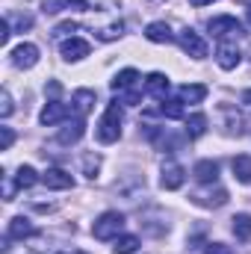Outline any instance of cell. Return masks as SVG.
I'll list each match as a JSON object with an SVG mask.
<instances>
[{"label": "cell", "mask_w": 251, "mask_h": 254, "mask_svg": "<svg viewBox=\"0 0 251 254\" xmlns=\"http://www.w3.org/2000/svg\"><path fill=\"white\" fill-rule=\"evenodd\" d=\"M204 254H234L225 243H207V249H204Z\"/></svg>", "instance_id": "cell-34"}, {"label": "cell", "mask_w": 251, "mask_h": 254, "mask_svg": "<svg viewBox=\"0 0 251 254\" xmlns=\"http://www.w3.org/2000/svg\"><path fill=\"white\" fill-rule=\"evenodd\" d=\"M92 107H95V92H92V89H77V92H74V110H77V116H80V119L89 116Z\"/></svg>", "instance_id": "cell-18"}, {"label": "cell", "mask_w": 251, "mask_h": 254, "mask_svg": "<svg viewBox=\"0 0 251 254\" xmlns=\"http://www.w3.org/2000/svg\"><path fill=\"white\" fill-rule=\"evenodd\" d=\"M145 39L154 42V45H169L175 36H172V27H169L166 21H154V24L145 27Z\"/></svg>", "instance_id": "cell-11"}, {"label": "cell", "mask_w": 251, "mask_h": 254, "mask_svg": "<svg viewBox=\"0 0 251 254\" xmlns=\"http://www.w3.org/2000/svg\"><path fill=\"white\" fill-rule=\"evenodd\" d=\"M178 42H181V48L187 51L192 60H204V57H207V42H204L192 27H187V30L181 33V39H178Z\"/></svg>", "instance_id": "cell-6"}, {"label": "cell", "mask_w": 251, "mask_h": 254, "mask_svg": "<svg viewBox=\"0 0 251 254\" xmlns=\"http://www.w3.org/2000/svg\"><path fill=\"white\" fill-rule=\"evenodd\" d=\"M42 184L48 190H74V178L65 172V169H48L42 175Z\"/></svg>", "instance_id": "cell-10"}, {"label": "cell", "mask_w": 251, "mask_h": 254, "mask_svg": "<svg viewBox=\"0 0 251 254\" xmlns=\"http://www.w3.org/2000/svg\"><path fill=\"white\" fill-rule=\"evenodd\" d=\"M192 175H195L198 184H216V178H219V163H216V160H201V163H195Z\"/></svg>", "instance_id": "cell-15"}, {"label": "cell", "mask_w": 251, "mask_h": 254, "mask_svg": "<svg viewBox=\"0 0 251 254\" xmlns=\"http://www.w3.org/2000/svg\"><path fill=\"white\" fill-rule=\"evenodd\" d=\"M136 249H139V240H136L133 234L119 237V240H116V246H113V252H116V254H133Z\"/></svg>", "instance_id": "cell-25"}, {"label": "cell", "mask_w": 251, "mask_h": 254, "mask_svg": "<svg viewBox=\"0 0 251 254\" xmlns=\"http://www.w3.org/2000/svg\"><path fill=\"white\" fill-rule=\"evenodd\" d=\"M145 133H148L151 139H160V133H157L151 125H148V130H145ZM163 148H166V151H175V148H178V142H172V136H166V139H163Z\"/></svg>", "instance_id": "cell-33"}, {"label": "cell", "mask_w": 251, "mask_h": 254, "mask_svg": "<svg viewBox=\"0 0 251 254\" xmlns=\"http://www.w3.org/2000/svg\"><path fill=\"white\" fill-rule=\"evenodd\" d=\"M222 113L228 116V127H225V130H228L231 136H234V133H243V119H240L231 107H222Z\"/></svg>", "instance_id": "cell-28"}, {"label": "cell", "mask_w": 251, "mask_h": 254, "mask_svg": "<svg viewBox=\"0 0 251 254\" xmlns=\"http://www.w3.org/2000/svg\"><path fill=\"white\" fill-rule=\"evenodd\" d=\"M178 98H181L184 104H201V101L207 98V86H201V83H187V86H181Z\"/></svg>", "instance_id": "cell-19"}, {"label": "cell", "mask_w": 251, "mask_h": 254, "mask_svg": "<svg viewBox=\"0 0 251 254\" xmlns=\"http://www.w3.org/2000/svg\"><path fill=\"white\" fill-rule=\"evenodd\" d=\"M77 254H83V252H77Z\"/></svg>", "instance_id": "cell-41"}, {"label": "cell", "mask_w": 251, "mask_h": 254, "mask_svg": "<svg viewBox=\"0 0 251 254\" xmlns=\"http://www.w3.org/2000/svg\"><path fill=\"white\" fill-rule=\"evenodd\" d=\"M136 83H139V71H136V68H125V71L116 74V80H113L110 86H113V92L125 95V92H130V89H136Z\"/></svg>", "instance_id": "cell-16"}, {"label": "cell", "mask_w": 251, "mask_h": 254, "mask_svg": "<svg viewBox=\"0 0 251 254\" xmlns=\"http://www.w3.org/2000/svg\"><path fill=\"white\" fill-rule=\"evenodd\" d=\"M160 113L166 116V119H184V101L181 98H163V104H160Z\"/></svg>", "instance_id": "cell-23"}, {"label": "cell", "mask_w": 251, "mask_h": 254, "mask_svg": "<svg viewBox=\"0 0 251 254\" xmlns=\"http://www.w3.org/2000/svg\"><path fill=\"white\" fill-rule=\"evenodd\" d=\"M42 9H45L48 15L63 12V9H68V0H42Z\"/></svg>", "instance_id": "cell-30"}, {"label": "cell", "mask_w": 251, "mask_h": 254, "mask_svg": "<svg viewBox=\"0 0 251 254\" xmlns=\"http://www.w3.org/2000/svg\"><path fill=\"white\" fill-rule=\"evenodd\" d=\"M192 201L198 207H222V204H228V192L222 190V187H216V190H210V192H195Z\"/></svg>", "instance_id": "cell-13"}, {"label": "cell", "mask_w": 251, "mask_h": 254, "mask_svg": "<svg viewBox=\"0 0 251 254\" xmlns=\"http://www.w3.org/2000/svg\"><path fill=\"white\" fill-rule=\"evenodd\" d=\"M12 142H15L12 127H0V151H9V148H12Z\"/></svg>", "instance_id": "cell-31"}, {"label": "cell", "mask_w": 251, "mask_h": 254, "mask_svg": "<svg viewBox=\"0 0 251 254\" xmlns=\"http://www.w3.org/2000/svg\"><path fill=\"white\" fill-rule=\"evenodd\" d=\"M98 169H101V157L98 154H86L83 157V172H86V178H98Z\"/></svg>", "instance_id": "cell-27"}, {"label": "cell", "mask_w": 251, "mask_h": 254, "mask_svg": "<svg viewBox=\"0 0 251 254\" xmlns=\"http://www.w3.org/2000/svg\"><path fill=\"white\" fill-rule=\"evenodd\" d=\"M207 30H210L216 39H234V36H243V24H240L234 15L210 18V21H207Z\"/></svg>", "instance_id": "cell-3"}, {"label": "cell", "mask_w": 251, "mask_h": 254, "mask_svg": "<svg viewBox=\"0 0 251 254\" xmlns=\"http://www.w3.org/2000/svg\"><path fill=\"white\" fill-rule=\"evenodd\" d=\"M231 169H234V178H237L240 184H251V157H246V154L234 157Z\"/></svg>", "instance_id": "cell-20"}, {"label": "cell", "mask_w": 251, "mask_h": 254, "mask_svg": "<svg viewBox=\"0 0 251 254\" xmlns=\"http://www.w3.org/2000/svg\"><path fill=\"white\" fill-rule=\"evenodd\" d=\"M216 63L222 71H234L237 65L243 63V54L237 51V45H231V42H222L219 48H216Z\"/></svg>", "instance_id": "cell-8"}, {"label": "cell", "mask_w": 251, "mask_h": 254, "mask_svg": "<svg viewBox=\"0 0 251 254\" xmlns=\"http://www.w3.org/2000/svg\"><path fill=\"white\" fill-rule=\"evenodd\" d=\"M243 104H249V107H251V89H249V92H243Z\"/></svg>", "instance_id": "cell-38"}, {"label": "cell", "mask_w": 251, "mask_h": 254, "mask_svg": "<svg viewBox=\"0 0 251 254\" xmlns=\"http://www.w3.org/2000/svg\"><path fill=\"white\" fill-rule=\"evenodd\" d=\"M249 24H251V6H249Z\"/></svg>", "instance_id": "cell-39"}, {"label": "cell", "mask_w": 251, "mask_h": 254, "mask_svg": "<svg viewBox=\"0 0 251 254\" xmlns=\"http://www.w3.org/2000/svg\"><path fill=\"white\" fill-rule=\"evenodd\" d=\"M122 33H125V21H113L110 27L98 30V39H101V42H113V39H119Z\"/></svg>", "instance_id": "cell-26"}, {"label": "cell", "mask_w": 251, "mask_h": 254, "mask_svg": "<svg viewBox=\"0 0 251 254\" xmlns=\"http://www.w3.org/2000/svg\"><path fill=\"white\" fill-rule=\"evenodd\" d=\"M145 92L163 101V98L169 95V77H166V74H160V71L148 74V77H145Z\"/></svg>", "instance_id": "cell-14"}, {"label": "cell", "mask_w": 251, "mask_h": 254, "mask_svg": "<svg viewBox=\"0 0 251 254\" xmlns=\"http://www.w3.org/2000/svg\"><path fill=\"white\" fill-rule=\"evenodd\" d=\"M65 119H68V107H65L63 101H48L45 110H42V116H39V122L45 127H54V125H60V122H65Z\"/></svg>", "instance_id": "cell-9"}, {"label": "cell", "mask_w": 251, "mask_h": 254, "mask_svg": "<svg viewBox=\"0 0 251 254\" xmlns=\"http://www.w3.org/2000/svg\"><path fill=\"white\" fill-rule=\"evenodd\" d=\"M122 228H125V216H122L119 210H107V213H101V216L95 219L92 237H95V240H119Z\"/></svg>", "instance_id": "cell-2"}, {"label": "cell", "mask_w": 251, "mask_h": 254, "mask_svg": "<svg viewBox=\"0 0 251 254\" xmlns=\"http://www.w3.org/2000/svg\"><path fill=\"white\" fill-rule=\"evenodd\" d=\"M207 133V116L204 113H192L187 119V136L189 139H201Z\"/></svg>", "instance_id": "cell-21"}, {"label": "cell", "mask_w": 251, "mask_h": 254, "mask_svg": "<svg viewBox=\"0 0 251 254\" xmlns=\"http://www.w3.org/2000/svg\"><path fill=\"white\" fill-rule=\"evenodd\" d=\"M12 110H15V107H12V95L3 89V92H0V116H3V119H9V116H12Z\"/></svg>", "instance_id": "cell-29"}, {"label": "cell", "mask_w": 251, "mask_h": 254, "mask_svg": "<svg viewBox=\"0 0 251 254\" xmlns=\"http://www.w3.org/2000/svg\"><path fill=\"white\" fill-rule=\"evenodd\" d=\"M192 6H207V3H216V0H189Z\"/></svg>", "instance_id": "cell-37"}, {"label": "cell", "mask_w": 251, "mask_h": 254, "mask_svg": "<svg viewBox=\"0 0 251 254\" xmlns=\"http://www.w3.org/2000/svg\"><path fill=\"white\" fill-rule=\"evenodd\" d=\"M36 181H39V175H36V169H33V166H21V169H18V175H15L18 190H30Z\"/></svg>", "instance_id": "cell-24"}, {"label": "cell", "mask_w": 251, "mask_h": 254, "mask_svg": "<svg viewBox=\"0 0 251 254\" xmlns=\"http://www.w3.org/2000/svg\"><path fill=\"white\" fill-rule=\"evenodd\" d=\"M74 30H77V21H63L60 27H54V36H57V39H63V36H71Z\"/></svg>", "instance_id": "cell-32"}, {"label": "cell", "mask_w": 251, "mask_h": 254, "mask_svg": "<svg viewBox=\"0 0 251 254\" xmlns=\"http://www.w3.org/2000/svg\"><path fill=\"white\" fill-rule=\"evenodd\" d=\"M12 65L15 68H33V65L39 63V48L36 45H30V42H24V45H18V48H12Z\"/></svg>", "instance_id": "cell-7"}, {"label": "cell", "mask_w": 251, "mask_h": 254, "mask_svg": "<svg viewBox=\"0 0 251 254\" xmlns=\"http://www.w3.org/2000/svg\"><path fill=\"white\" fill-rule=\"evenodd\" d=\"M122 101H113L110 107H107V113H104V119L98 122V142H104V145H113V142H119V136H122V107H119Z\"/></svg>", "instance_id": "cell-1"}, {"label": "cell", "mask_w": 251, "mask_h": 254, "mask_svg": "<svg viewBox=\"0 0 251 254\" xmlns=\"http://www.w3.org/2000/svg\"><path fill=\"white\" fill-rule=\"evenodd\" d=\"M184 181H187V172H184V166L181 163H163V172H160V187L169 192L181 190L184 187Z\"/></svg>", "instance_id": "cell-4"}, {"label": "cell", "mask_w": 251, "mask_h": 254, "mask_svg": "<svg viewBox=\"0 0 251 254\" xmlns=\"http://www.w3.org/2000/svg\"><path fill=\"white\" fill-rule=\"evenodd\" d=\"M231 222H234V237L237 240H243V243L251 240V216L249 213H237Z\"/></svg>", "instance_id": "cell-22"}, {"label": "cell", "mask_w": 251, "mask_h": 254, "mask_svg": "<svg viewBox=\"0 0 251 254\" xmlns=\"http://www.w3.org/2000/svg\"><path fill=\"white\" fill-rule=\"evenodd\" d=\"M122 101H125V104H139V101H142V95H139V89H130V92L122 95Z\"/></svg>", "instance_id": "cell-36"}, {"label": "cell", "mask_w": 251, "mask_h": 254, "mask_svg": "<svg viewBox=\"0 0 251 254\" xmlns=\"http://www.w3.org/2000/svg\"><path fill=\"white\" fill-rule=\"evenodd\" d=\"M249 6H251V0H249Z\"/></svg>", "instance_id": "cell-40"}, {"label": "cell", "mask_w": 251, "mask_h": 254, "mask_svg": "<svg viewBox=\"0 0 251 254\" xmlns=\"http://www.w3.org/2000/svg\"><path fill=\"white\" fill-rule=\"evenodd\" d=\"M83 133H86V122H83V119H74V122H68V125L60 130L57 142H60V145H74V142L83 139Z\"/></svg>", "instance_id": "cell-12"}, {"label": "cell", "mask_w": 251, "mask_h": 254, "mask_svg": "<svg viewBox=\"0 0 251 254\" xmlns=\"http://www.w3.org/2000/svg\"><path fill=\"white\" fill-rule=\"evenodd\" d=\"M89 42L86 39H77V36H71V39H65L63 45H60V54H63L65 63H80V60H86L89 57Z\"/></svg>", "instance_id": "cell-5"}, {"label": "cell", "mask_w": 251, "mask_h": 254, "mask_svg": "<svg viewBox=\"0 0 251 254\" xmlns=\"http://www.w3.org/2000/svg\"><path fill=\"white\" fill-rule=\"evenodd\" d=\"M9 39H12V27H9V21H3L0 24V45H9Z\"/></svg>", "instance_id": "cell-35"}, {"label": "cell", "mask_w": 251, "mask_h": 254, "mask_svg": "<svg viewBox=\"0 0 251 254\" xmlns=\"http://www.w3.org/2000/svg\"><path fill=\"white\" fill-rule=\"evenodd\" d=\"M9 240H27V237H33L36 234V228H33V222L30 219H24V216H15L12 222H9Z\"/></svg>", "instance_id": "cell-17"}]
</instances>
